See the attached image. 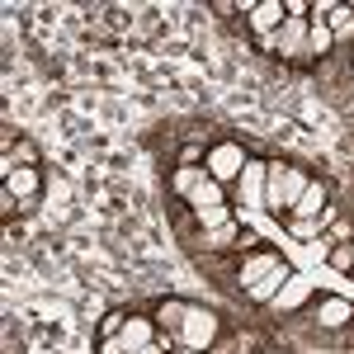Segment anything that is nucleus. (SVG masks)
Wrapping results in <instances>:
<instances>
[{
    "label": "nucleus",
    "instance_id": "nucleus-25",
    "mask_svg": "<svg viewBox=\"0 0 354 354\" xmlns=\"http://www.w3.org/2000/svg\"><path fill=\"white\" fill-rule=\"evenodd\" d=\"M48 194H53L57 203H66V194H71V185H66V175H57V170H53V175H48Z\"/></svg>",
    "mask_w": 354,
    "mask_h": 354
},
{
    "label": "nucleus",
    "instance_id": "nucleus-14",
    "mask_svg": "<svg viewBox=\"0 0 354 354\" xmlns=\"http://www.w3.org/2000/svg\"><path fill=\"white\" fill-rule=\"evenodd\" d=\"M203 180H208V170H203V165H175V175H170V189H175L180 198H185V203H189L194 189H198Z\"/></svg>",
    "mask_w": 354,
    "mask_h": 354
},
{
    "label": "nucleus",
    "instance_id": "nucleus-20",
    "mask_svg": "<svg viewBox=\"0 0 354 354\" xmlns=\"http://www.w3.org/2000/svg\"><path fill=\"white\" fill-rule=\"evenodd\" d=\"M194 222H198L203 232H218V227L232 222V213H227V203H218V208H194Z\"/></svg>",
    "mask_w": 354,
    "mask_h": 354
},
{
    "label": "nucleus",
    "instance_id": "nucleus-9",
    "mask_svg": "<svg viewBox=\"0 0 354 354\" xmlns=\"http://www.w3.org/2000/svg\"><path fill=\"white\" fill-rule=\"evenodd\" d=\"M118 340L128 345V354H137L142 345H151V340H161V326H156V317H137V312H133Z\"/></svg>",
    "mask_w": 354,
    "mask_h": 354
},
{
    "label": "nucleus",
    "instance_id": "nucleus-5",
    "mask_svg": "<svg viewBox=\"0 0 354 354\" xmlns=\"http://www.w3.org/2000/svg\"><path fill=\"white\" fill-rule=\"evenodd\" d=\"M265 189H270V161H245L241 180H236V198L250 203V208H265Z\"/></svg>",
    "mask_w": 354,
    "mask_h": 354
},
{
    "label": "nucleus",
    "instance_id": "nucleus-28",
    "mask_svg": "<svg viewBox=\"0 0 354 354\" xmlns=\"http://www.w3.org/2000/svg\"><path fill=\"white\" fill-rule=\"evenodd\" d=\"M350 71H354V66H350Z\"/></svg>",
    "mask_w": 354,
    "mask_h": 354
},
{
    "label": "nucleus",
    "instance_id": "nucleus-27",
    "mask_svg": "<svg viewBox=\"0 0 354 354\" xmlns=\"http://www.w3.org/2000/svg\"><path fill=\"white\" fill-rule=\"evenodd\" d=\"M100 354H128L123 340H100Z\"/></svg>",
    "mask_w": 354,
    "mask_h": 354
},
{
    "label": "nucleus",
    "instance_id": "nucleus-16",
    "mask_svg": "<svg viewBox=\"0 0 354 354\" xmlns=\"http://www.w3.org/2000/svg\"><path fill=\"white\" fill-rule=\"evenodd\" d=\"M307 293H312V283H307V279H298V274H293V279H288V288H283V293H279V298H274V312H293V307H298V302L307 298Z\"/></svg>",
    "mask_w": 354,
    "mask_h": 354
},
{
    "label": "nucleus",
    "instance_id": "nucleus-23",
    "mask_svg": "<svg viewBox=\"0 0 354 354\" xmlns=\"http://www.w3.org/2000/svg\"><path fill=\"white\" fill-rule=\"evenodd\" d=\"M250 350H255V335H236L227 345H213V354H250Z\"/></svg>",
    "mask_w": 354,
    "mask_h": 354
},
{
    "label": "nucleus",
    "instance_id": "nucleus-10",
    "mask_svg": "<svg viewBox=\"0 0 354 354\" xmlns=\"http://www.w3.org/2000/svg\"><path fill=\"white\" fill-rule=\"evenodd\" d=\"M312 317H317V326H322V330H340V326H350V322H354V302H345V298H322Z\"/></svg>",
    "mask_w": 354,
    "mask_h": 354
},
{
    "label": "nucleus",
    "instance_id": "nucleus-21",
    "mask_svg": "<svg viewBox=\"0 0 354 354\" xmlns=\"http://www.w3.org/2000/svg\"><path fill=\"white\" fill-rule=\"evenodd\" d=\"M128 317H133V312H123V307L104 312V322H100V340H118V335H123V326H128Z\"/></svg>",
    "mask_w": 354,
    "mask_h": 354
},
{
    "label": "nucleus",
    "instance_id": "nucleus-17",
    "mask_svg": "<svg viewBox=\"0 0 354 354\" xmlns=\"http://www.w3.org/2000/svg\"><path fill=\"white\" fill-rule=\"evenodd\" d=\"M198 241H203V250H227V245L241 241V227H236V222H227V227H218V232H203Z\"/></svg>",
    "mask_w": 354,
    "mask_h": 354
},
{
    "label": "nucleus",
    "instance_id": "nucleus-8",
    "mask_svg": "<svg viewBox=\"0 0 354 354\" xmlns=\"http://www.w3.org/2000/svg\"><path fill=\"white\" fill-rule=\"evenodd\" d=\"M43 185H48V175H43L38 165H15V170L5 175V194H15L19 203H28V198L43 189Z\"/></svg>",
    "mask_w": 354,
    "mask_h": 354
},
{
    "label": "nucleus",
    "instance_id": "nucleus-4",
    "mask_svg": "<svg viewBox=\"0 0 354 354\" xmlns=\"http://www.w3.org/2000/svg\"><path fill=\"white\" fill-rule=\"evenodd\" d=\"M307 33H312V19H298V15H288L279 33L260 38V48H265V53H279V57H307Z\"/></svg>",
    "mask_w": 354,
    "mask_h": 354
},
{
    "label": "nucleus",
    "instance_id": "nucleus-1",
    "mask_svg": "<svg viewBox=\"0 0 354 354\" xmlns=\"http://www.w3.org/2000/svg\"><path fill=\"white\" fill-rule=\"evenodd\" d=\"M307 185H312V175H307L302 165H279V161H270V189H265V208H274V213H293Z\"/></svg>",
    "mask_w": 354,
    "mask_h": 354
},
{
    "label": "nucleus",
    "instance_id": "nucleus-26",
    "mask_svg": "<svg viewBox=\"0 0 354 354\" xmlns=\"http://www.w3.org/2000/svg\"><path fill=\"white\" fill-rule=\"evenodd\" d=\"M203 156H208V151H203L198 142H189V147L180 151V165H198V161H203Z\"/></svg>",
    "mask_w": 354,
    "mask_h": 354
},
{
    "label": "nucleus",
    "instance_id": "nucleus-6",
    "mask_svg": "<svg viewBox=\"0 0 354 354\" xmlns=\"http://www.w3.org/2000/svg\"><path fill=\"white\" fill-rule=\"evenodd\" d=\"M279 265H283V255H279V250H250L241 265H236V288L250 293V288H255L270 270H279Z\"/></svg>",
    "mask_w": 354,
    "mask_h": 354
},
{
    "label": "nucleus",
    "instance_id": "nucleus-24",
    "mask_svg": "<svg viewBox=\"0 0 354 354\" xmlns=\"http://www.w3.org/2000/svg\"><path fill=\"white\" fill-rule=\"evenodd\" d=\"M317 227H322L317 218H288V232L302 236V241H312V236H317Z\"/></svg>",
    "mask_w": 354,
    "mask_h": 354
},
{
    "label": "nucleus",
    "instance_id": "nucleus-19",
    "mask_svg": "<svg viewBox=\"0 0 354 354\" xmlns=\"http://www.w3.org/2000/svg\"><path fill=\"white\" fill-rule=\"evenodd\" d=\"M326 24H330V33H335V43H345V38L354 33V5H335Z\"/></svg>",
    "mask_w": 354,
    "mask_h": 354
},
{
    "label": "nucleus",
    "instance_id": "nucleus-7",
    "mask_svg": "<svg viewBox=\"0 0 354 354\" xmlns=\"http://www.w3.org/2000/svg\"><path fill=\"white\" fill-rule=\"evenodd\" d=\"M283 19H288V5H283V0H255V5H250V28H255V38L279 33Z\"/></svg>",
    "mask_w": 354,
    "mask_h": 354
},
{
    "label": "nucleus",
    "instance_id": "nucleus-3",
    "mask_svg": "<svg viewBox=\"0 0 354 354\" xmlns=\"http://www.w3.org/2000/svg\"><path fill=\"white\" fill-rule=\"evenodd\" d=\"M245 147L241 142H213L208 147V156H203V170L218 180V185H236L241 180V170H245Z\"/></svg>",
    "mask_w": 354,
    "mask_h": 354
},
{
    "label": "nucleus",
    "instance_id": "nucleus-11",
    "mask_svg": "<svg viewBox=\"0 0 354 354\" xmlns=\"http://www.w3.org/2000/svg\"><path fill=\"white\" fill-rule=\"evenodd\" d=\"M288 279H293V265L283 260V265H279V270H270V274H265V279H260V283H255V288H250L245 298H250V302H274V298H279V293H283V288H288Z\"/></svg>",
    "mask_w": 354,
    "mask_h": 354
},
{
    "label": "nucleus",
    "instance_id": "nucleus-13",
    "mask_svg": "<svg viewBox=\"0 0 354 354\" xmlns=\"http://www.w3.org/2000/svg\"><path fill=\"white\" fill-rule=\"evenodd\" d=\"M185 312H189V302H185V298H161V302H156V326L175 340V330L185 326Z\"/></svg>",
    "mask_w": 354,
    "mask_h": 354
},
{
    "label": "nucleus",
    "instance_id": "nucleus-22",
    "mask_svg": "<svg viewBox=\"0 0 354 354\" xmlns=\"http://www.w3.org/2000/svg\"><path fill=\"white\" fill-rule=\"evenodd\" d=\"M326 260H330V270L350 274V270H354V241H335V245H330V255H326Z\"/></svg>",
    "mask_w": 354,
    "mask_h": 354
},
{
    "label": "nucleus",
    "instance_id": "nucleus-18",
    "mask_svg": "<svg viewBox=\"0 0 354 354\" xmlns=\"http://www.w3.org/2000/svg\"><path fill=\"white\" fill-rule=\"evenodd\" d=\"M222 194H227V185H218V180H213V175H208V180H203V185H198V189H194L189 208H218V203H222Z\"/></svg>",
    "mask_w": 354,
    "mask_h": 354
},
{
    "label": "nucleus",
    "instance_id": "nucleus-12",
    "mask_svg": "<svg viewBox=\"0 0 354 354\" xmlns=\"http://www.w3.org/2000/svg\"><path fill=\"white\" fill-rule=\"evenodd\" d=\"M326 198H330L326 180H312V185H307V189H302L298 208H293V213H288V218H322V213H326V208H330Z\"/></svg>",
    "mask_w": 354,
    "mask_h": 354
},
{
    "label": "nucleus",
    "instance_id": "nucleus-15",
    "mask_svg": "<svg viewBox=\"0 0 354 354\" xmlns=\"http://www.w3.org/2000/svg\"><path fill=\"white\" fill-rule=\"evenodd\" d=\"M330 48H335L330 24H326V19H312V33H307V57H312V62H322V57H330Z\"/></svg>",
    "mask_w": 354,
    "mask_h": 354
},
{
    "label": "nucleus",
    "instance_id": "nucleus-2",
    "mask_svg": "<svg viewBox=\"0 0 354 354\" xmlns=\"http://www.w3.org/2000/svg\"><path fill=\"white\" fill-rule=\"evenodd\" d=\"M218 340H222V317L213 312V307H194L189 302L185 326L175 330V345H185V350H194V354H208Z\"/></svg>",
    "mask_w": 354,
    "mask_h": 354
}]
</instances>
